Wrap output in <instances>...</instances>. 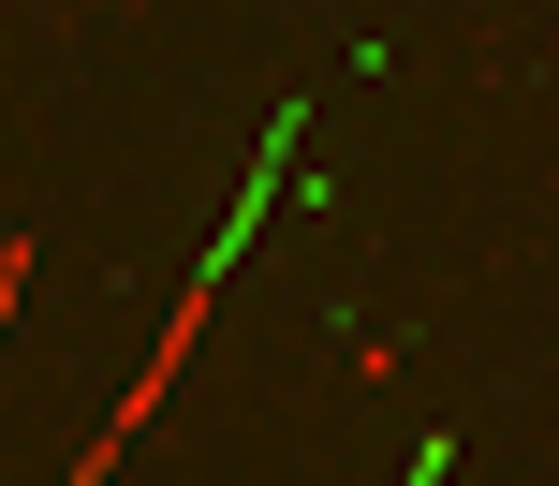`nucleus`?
<instances>
[{"instance_id": "f257e3e1", "label": "nucleus", "mask_w": 559, "mask_h": 486, "mask_svg": "<svg viewBox=\"0 0 559 486\" xmlns=\"http://www.w3.org/2000/svg\"><path fill=\"white\" fill-rule=\"evenodd\" d=\"M251 222H265V192L236 206V222H222V251H206L192 281H177V324H163V340H147V369H133V399H118L104 428H88V458L59 472V486H118V458H133V428H147V413L177 399V369H192V340H206V310H222V265H236V236H251Z\"/></svg>"}]
</instances>
